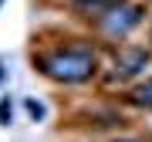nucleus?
Returning <instances> with one entry per match:
<instances>
[{
    "instance_id": "0eeeda50",
    "label": "nucleus",
    "mask_w": 152,
    "mask_h": 142,
    "mask_svg": "<svg viewBox=\"0 0 152 142\" xmlns=\"http://www.w3.org/2000/svg\"><path fill=\"white\" fill-rule=\"evenodd\" d=\"M118 142H139V139H118Z\"/></svg>"
},
{
    "instance_id": "7ed1b4c3",
    "label": "nucleus",
    "mask_w": 152,
    "mask_h": 142,
    "mask_svg": "<svg viewBox=\"0 0 152 142\" xmlns=\"http://www.w3.org/2000/svg\"><path fill=\"white\" fill-rule=\"evenodd\" d=\"M145 61H149L145 51H125V54H118V71L122 75H135V71L145 68Z\"/></svg>"
},
{
    "instance_id": "20e7f679",
    "label": "nucleus",
    "mask_w": 152,
    "mask_h": 142,
    "mask_svg": "<svg viewBox=\"0 0 152 142\" xmlns=\"http://www.w3.org/2000/svg\"><path fill=\"white\" fill-rule=\"evenodd\" d=\"M135 102H139V105H145V108H152V81H145V85L135 91Z\"/></svg>"
},
{
    "instance_id": "f257e3e1",
    "label": "nucleus",
    "mask_w": 152,
    "mask_h": 142,
    "mask_svg": "<svg viewBox=\"0 0 152 142\" xmlns=\"http://www.w3.org/2000/svg\"><path fill=\"white\" fill-rule=\"evenodd\" d=\"M41 71L54 81H85L88 75L95 71V54L88 48H78V51H58V54H48L41 61Z\"/></svg>"
},
{
    "instance_id": "39448f33",
    "label": "nucleus",
    "mask_w": 152,
    "mask_h": 142,
    "mask_svg": "<svg viewBox=\"0 0 152 142\" xmlns=\"http://www.w3.org/2000/svg\"><path fill=\"white\" fill-rule=\"evenodd\" d=\"M27 112H31V119H37V122L44 119V105H41V102H34V98H27Z\"/></svg>"
},
{
    "instance_id": "f03ea898",
    "label": "nucleus",
    "mask_w": 152,
    "mask_h": 142,
    "mask_svg": "<svg viewBox=\"0 0 152 142\" xmlns=\"http://www.w3.org/2000/svg\"><path fill=\"white\" fill-rule=\"evenodd\" d=\"M139 7H129V4H115L108 7V14L102 17V31L112 34V37H118V34H129L132 27L139 24Z\"/></svg>"
},
{
    "instance_id": "423d86ee",
    "label": "nucleus",
    "mask_w": 152,
    "mask_h": 142,
    "mask_svg": "<svg viewBox=\"0 0 152 142\" xmlns=\"http://www.w3.org/2000/svg\"><path fill=\"white\" fill-rule=\"evenodd\" d=\"M7 122H10V98L0 102V125H7Z\"/></svg>"
},
{
    "instance_id": "6e6552de",
    "label": "nucleus",
    "mask_w": 152,
    "mask_h": 142,
    "mask_svg": "<svg viewBox=\"0 0 152 142\" xmlns=\"http://www.w3.org/2000/svg\"><path fill=\"white\" fill-rule=\"evenodd\" d=\"M0 81H4V64H0Z\"/></svg>"
}]
</instances>
